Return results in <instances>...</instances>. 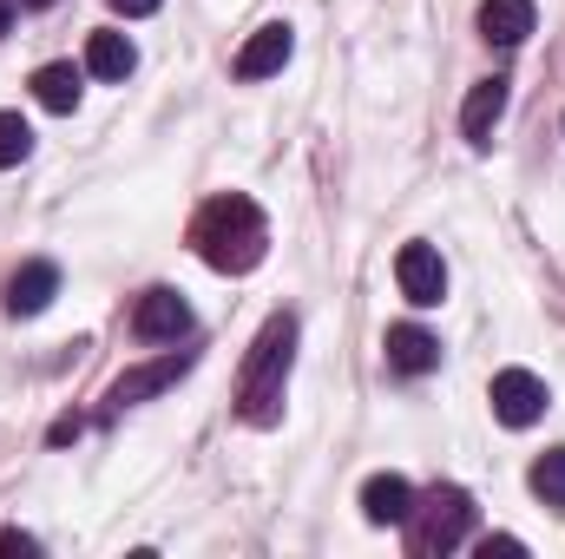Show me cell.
<instances>
[{"label":"cell","instance_id":"cell-22","mask_svg":"<svg viewBox=\"0 0 565 559\" xmlns=\"http://www.w3.org/2000/svg\"><path fill=\"white\" fill-rule=\"evenodd\" d=\"M20 7H53V0H20Z\"/></svg>","mask_w":565,"mask_h":559},{"label":"cell","instance_id":"cell-15","mask_svg":"<svg viewBox=\"0 0 565 559\" xmlns=\"http://www.w3.org/2000/svg\"><path fill=\"white\" fill-rule=\"evenodd\" d=\"M132 66H139V53H132L126 33H93V40H86V73H93V80H126Z\"/></svg>","mask_w":565,"mask_h":559},{"label":"cell","instance_id":"cell-17","mask_svg":"<svg viewBox=\"0 0 565 559\" xmlns=\"http://www.w3.org/2000/svg\"><path fill=\"white\" fill-rule=\"evenodd\" d=\"M26 151H33V126H26L20 113H0V171H7V165H20Z\"/></svg>","mask_w":565,"mask_h":559},{"label":"cell","instance_id":"cell-6","mask_svg":"<svg viewBox=\"0 0 565 559\" xmlns=\"http://www.w3.org/2000/svg\"><path fill=\"white\" fill-rule=\"evenodd\" d=\"M132 329H139V342H178L191 329V303L178 289H145L132 309Z\"/></svg>","mask_w":565,"mask_h":559},{"label":"cell","instance_id":"cell-12","mask_svg":"<svg viewBox=\"0 0 565 559\" xmlns=\"http://www.w3.org/2000/svg\"><path fill=\"white\" fill-rule=\"evenodd\" d=\"M79 93H86V73H79L73 60H53V66H40V73H33V99H40L46 113H73V106H79Z\"/></svg>","mask_w":565,"mask_h":559},{"label":"cell","instance_id":"cell-3","mask_svg":"<svg viewBox=\"0 0 565 559\" xmlns=\"http://www.w3.org/2000/svg\"><path fill=\"white\" fill-rule=\"evenodd\" d=\"M415 553H454L473 527V500L467 487H434L427 500H415Z\"/></svg>","mask_w":565,"mask_h":559},{"label":"cell","instance_id":"cell-11","mask_svg":"<svg viewBox=\"0 0 565 559\" xmlns=\"http://www.w3.org/2000/svg\"><path fill=\"white\" fill-rule=\"evenodd\" d=\"M500 113H507V80H480V86L467 93V106H460V133H467V145L493 139Z\"/></svg>","mask_w":565,"mask_h":559},{"label":"cell","instance_id":"cell-14","mask_svg":"<svg viewBox=\"0 0 565 559\" xmlns=\"http://www.w3.org/2000/svg\"><path fill=\"white\" fill-rule=\"evenodd\" d=\"M53 296H60V271L53 264H26V271H13V283H7V309L13 316H40Z\"/></svg>","mask_w":565,"mask_h":559},{"label":"cell","instance_id":"cell-18","mask_svg":"<svg viewBox=\"0 0 565 559\" xmlns=\"http://www.w3.org/2000/svg\"><path fill=\"white\" fill-rule=\"evenodd\" d=\"M0 553H40V540H33V534H13V527H7V534H0Z\"/></svg>","mask_w":565,"mask_h":559},{"label":"cell","instance_id":"cell-4","mask_svg":"<svg viewBox=\"0 0 565 559\" xmlns=\"http://www.w3.org/2000/svg\"><path fill=\"white\" fill-rule=\"evenodd\" d=\"M395 283H402V296H408L415 309H434V303L447 296V264H440V251H434V244H402Z\"/></svg>","mask_w":565,"mask_h":559},{"label":"cell","instance_id":"cell-21","mask_svg":"<svg viewBox=\"0 0 565 559\" xmlns=\"http://www.w3.org/2000/svg\"><path fill=\"white\" fill-rule=\"evenodd\" d=\"M13 7H20V0H0V33H7V20H13Z\"/></svg>","mask_w":565,"mask_h":559},{"label":"cell","instance_id":"cell-13","mask_svg":"<svg viewBox=\"0 0 565 559\" xmlns=\"http://www.w3.org/2000/svg\"><path fill=\"white\" fill-rule=\"evenodd\" d=\"M480 33L493 46H520L533 33V0H480Z\"/></svg>","mask_w":565,"mask_h":559},{"label":"cell","instance_id":"cell-19","mask_svg":"<svg viewBox=\"0 0 565 559\" xmlns=\"http://www.w3.org/2000/svg\"><path fill=\"white\" fill-rule=\"evenodd\" d=\"M164 0H113V13H126V20H145V13H158Z\"/></svg>","mask_w":565,"mask_h":559},{"label":"cell","instance_id":"cell-8","mask_svg":"<svg viewBox=\"0 0 565 559\" xmlns=\"http://www.w3.org/2000/svg\"><path fill=\"white\" fill-rule=\"evenodd\" d=\"M289 53H296V33H289L282 20L257 27V33L244 40V53H237V80H270V73L289 66Z\"/></svg>","mask_w":565,"mask_h":559},{"label":"cell","instance_id":"cell-7","mask_svg":"<svg viewBox=\"0 0 565 559\" xmlns=\"http://www.w3.org/2000/svg\"><path fill=\"white\" fill-rule=\"evenodd\" d=\"M184 369H191V356H184V349H178V356H158V362H145V369H126V376L113 382V395H106V415H119V409H132V402H145V395L171 389Z\"/></svg>","mask_w":565,"mask_h":559},{"label":"cell","instance_id":"cell-20","mask_svg":"<svg viewBox=\"0 0 565 559\" xmlns=\"http://www.w3.org/2000/svg\"><path fill=\"white\" fill-rule=\"evenodd\" d=\"M480 553H487V559H493V553H526V540H513V534H493Z\"/></svg>","mask_w":565,"mask_h":559},{"label":"cell","instance_id":"cell-2","mask_svg":"<svg viewBox=\"0 0 565 559\" xmlns=\"http://www.w3.org/2000/svg\"><path fill=\"white\" fill-rule=\"evenodd\" d=\"M289 369H296V316H270L250 362H244V382H237V409L250 428H270L282 415V389H289Z\"/></svg>","mask_w":565,"mask_h":559},{"label":"cell","instance_id":"cell-16","mask_svg":"<svg viewBox=\"0 0 565 559\" xmlns=\"http://www.w3.org/2000/svg\"><path fill=\"white\" fill-rule=\"evenodd\" d=\"M526 481H533V494H540L546 507H559V514H565V447H553V454H540Z\"/></svg>","mask_w":565,"mask_h":559},{"label":"cell","instance_id":"cell-1","mask_svg":"<svg viewBox=\"0 0 565 559\" xmlns=\"http://www.w3.org/2000/svg\"><path fill=\"white\" fill-rule=\"evenodd\" d=\"M191 251L211 264V271H224V277H244V271H257L264 264V251H270V224H264V211L250 204V198H211L198 218H191Z\"/></svg>","mask_w":565,"mask_h":559},{"label":"cell","instance_id":"cell-5","mask_svg":"<svg viewBox=\"0 0 565 559\" xmlns=\"http://www.w3.org/2000/svg\"><path fill=\"white\" fill-rule=\"evenodd\" d=\"M493 415L507 421V428H533V421L546 415V382L533 369H500L493 376Z\"/></svg>","mask_w":565,"mask_h":559},{"label":"cell","instance_id":"cell-10","mask_svg":"<svg viewBox=\"0 0 565 559\" xmlns=\"http://www.w3.org/2000/svg\"><path fill=\"white\" fill-rule=\"evenodd\" d=\"M388 369H402V376L440 369V342L427 336L422 323H395V329H388Z\"/></svg>","mask_w":565,"mask_h":559},{"label":"cell","instance_id":"cell-9","mask_svg":"<svg viewBox=\"0 0 565 559\" xmlns=\"http://www.w3.org/2000/svg\"><path fill=\"white\" fill-rule=\"evenodd\" d=\"M362 514H369V527H402V520L415 514V487H408L402 474H375V481L362 487Z\"/></svg>","mask_w":565,"mask_h":559}]
</instances>
